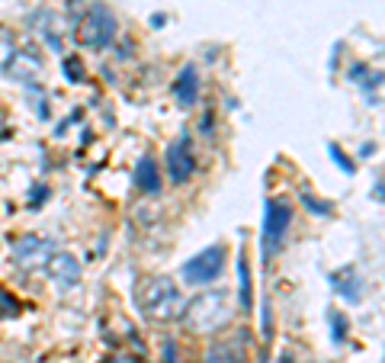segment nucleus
Segmentation results:
<instances>
[{
    "label": "nucleus",
    "mask_w": 385,
    "mask_h": 363,
    "mask_svg": "<svg viewBox=\"0 0 385 363\" xmlns=\"http://www.w3.org/2000/svg\"><path fill=\"white\" fill-rule=\"evenodd\" d=\"M183 322L190 331L196 334H215V331L228 328L231 318H235V309H231V296L225 290L218 292H202L199 299H192L190 305H183Z\"/></svg>",
    "instance_id": "1"
},
{
    "label": "nucleus",
    "mask_w": 385,
    "mask_h": 363,
    "mask_svg": "<svg viewBox=\"0 0 385 363\" xmlns=\"http://www.w3.org/2000/svg\"><path fill=\"white\" fill-rule=\"evenodd\" d=\"M138 302H141V312L148 318H154V322H173V318H180V312L186 305L183 292L177 290V283L170 277L148 280L145 290L138 292Z\"/></svg>",
    "instance_id": "2"
},
{
    "label": "nucleus",
    "mask_w": 385,
    "mask_h": 363,
    "mask_svg": "<svg viewBox=\"0 0 385 363\" xmlns=\"http://www.w3.org/2000/svg\"><path fill=\"white\" fill-rule=\"evenodd\" d=\"M113 36H115V16L103 4H93L90 14L77 26V42L83 48H106L113 42Z\"/></svg>",
    "instance_id": "3"
},
{
    "label": "nucleus",
    "mask_w": 385,
    "mask_h": 363,
    "mask_svg": "<svg viewBox=\"0 0 385 363\" xmlns=\"http://www.w3.org/2000/svg\"><path fill=\"white\" fill-rule=\"evenodd\" d=\"M225 270V245H212L205 251H199L190 264H183V277L192 286H205L212 280H218Z\"/></svg>",
    "instance_id": "4"
},
{
    "label": "nucleus",
    "mask_w": 385,
    "mask_h": 363,
    "mask_svg": "<svg viewBox=\"0 0 385 363\" xmlns=\"http://www.w3.org/2000/svg\"><path fill=\"white\" fill-rule=\"evenodd\" d=\"M289 222H292V206L286 200H270L267 203V215H263V247H276L282 241V235L289 232Z\"/></svg>",
    "instance_id": "5"
},
{
    "label": "nucleus",
    "mask_w": 385,
    "mask_h": 363,
    "mask_svg": "<svg viewBox=\"0 0 385 363\" xmlns=\"http://www.w3.org/2000/svg\"><path fill=\"white\" fill-rule=\"evenodd\" d=\"M192 168H196V158H192L190 136H180L173 145H167V177H170V183L180 187L192 177Z\"/></svg>",
    "instance_id": "6"
},
{
    "label": "nucleus",
    "mask_w": 385,
    "mask_h": 363,
    "mask_svg": "<svg viewBox=\"0 0 385 363\" xmlns=\"http://www.w3.org/2000/svg\"><path fill=\"white\" fill-rule=\"evenodd\" d=\"M205 363H247V331L215 341L205 350Z\"/></svg>",
    "instance_id": "7"
},
{
    "label": "nucleus",
    "mask_w": 385,
    "mask_h": 363,
    "mask_svg": "<svg viewBox=\"0 0 385 363\" xmlns=\"http://www.w3.org/2000/svg\"><path fill=\"white\" fill-rule=\"evenodd\" d=\"M45 270H48L51 280L61 286H74L77 280H81V264H77L71 254H51V257L45 260Z\"/></svg>",
    "instance_id": "8"
},
{
    "label": "nucleus",
    "mask_w": 385,
    "mask_h": 363,
    "mask_svg": "<svg viewBox=\"0 0 385 363\" xmlns=\"http://www.w3.org/2000/svg\"><path fill=\"white\" fill-rule=\"evenodd\" d=\"M16 264L19 267H36V264H45L51 257V241H38V238H23L16 247Z\"/></svg>",
    "instance_id": "9"
},
{
    "label": "nucleus",
    "mask_w": 385,
    "mask_h": 363,
    "mask_svg": "<svg viewBox=\"0 0 385 363\" xmlns=\"http://www.w3.org/2000/svg\"><path fill=\"white\" fill-rule=\"evenodd\" d=\"M173 97L180 100V106H192L199 97V71L196 65H186L180 71V78L173 81Z\"/></svg>",
    "instance_id": "10"
},
{
    "label": "nucleus",
    "mask_w": 385,
    "mask_h": 363,
    "mask_svg": "<svg viewBox=\"0 0 385 363\" xmlns=\"http://www.w3.org/2000/svg\"><path fill=\"white\" fill-rule=\"evenodd\" d=\"M135 183H138L141 193H158L160 190V170L154 164V158H141L138 168H135Z\"/></svg>",
    "instance_id": "11"
},
{
    "label": "nucleus",
    "mask_w": 385,
    "mask_h": 363,
    "mask_svg": "<svg viewBox=\"0 0 385 363\" xmlns=\"http://www.w3.org/2000/svg\"><path fill=\"white\" fill-rule=\"evenodd\" d=\"M237 273H241V305H244V312H250L254 292H250V267H247V254L244 251H241V260H237Z\"/></svg>",
    "instance_id": "12"
},
{
    "label": "nucleus",
    "mask_w": 385,
    "mask_h": 363,
    "mask_svg": "<svg viewBox=\"0 0 385 363\" xmlns=\"http://www.w3.org/2000/svg\"><path fill=\"white\" fill-rule=\"evenodd\" d=\"M331 328H334V341H344V334H346V322H344V315L331 312Z\"/></svg>",
    "instance_id": "13"
},
{
    "label": "nucleus",
    "mask_w": 385,
    "mask_h": 363,
    "mask_svg": "<svg viewBox=\"0 0 385 363\" xmlns=\"http://www.w3.org/2000/svg\"><path fill=\"white\" fill-rule=\"evenodd\" d=\"M302 200L308 203V209H312L314 215H327V213H331V203H318V200H312V196H302Z\"/></svg>",
    "instance_id": "14"
},
{
    "label": "nucleus",
    "mask_w": 385,
    "mask_h": 363,
    "mask_svg": "<svg viewBox=\"0 0 385 363\" xmlns=\"http://www.w3.org/2000/svg\"><path fill=\"white\" fill-rule=\"evenodd\" d=\"M331 155H334V161H337V164H340V168H344V170H346V174H353V164H350V161H346V158H344V155H340V148H337V145H331Z\"/></svg>",
    "instance_id": "15"
},
{
    "label": "nucleus",
    "mask_w": 385,
    "mask_h": 363,
    "mask_svg": "<svg viewBox=\"0 0 385 363\" xmlns=\"http://www.w3.org/2000/svg\"><path fill=\"white\" fill-rule=\"evenodd\" d=\"M0 305H4V312H6V315H10V312H13V315H16V299H13V302H10V299L4 296V290H0Z\"/></svg>",
    "instance_id": "16"
},
{
    "label": "nucleus",
    "mask_w": 385,
    "mask_h": 363,
    "mask_svg": "<svg viewBox=\"0 0 385 363\" xmlns=\"http://www.w3.org/2000/svg\"><path fill=\"white\" fill-rule=\"evenodd\" d=\"M109 363H115V360H109Z\"/></svg>",
    "instance_id": "17"
}]
</instances>
